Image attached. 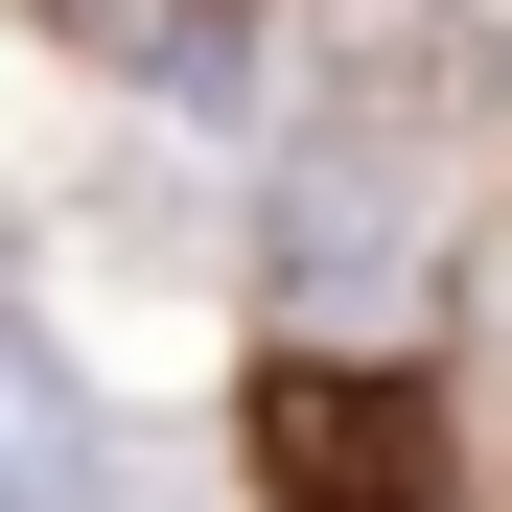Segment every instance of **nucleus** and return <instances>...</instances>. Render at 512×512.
I'll list each match as a JSON object with an SVG mask.
<instances>
[{"mask_svg":"<svg viewBox=\"0 0 512 512\" xmlns=\"http://www.w3.org/2000/svg\"><path fill=\"white\" fill-rule=\"evenodd\" d=\"M256 466H280V512H443V396L396 350H280L256 373Z\"/></svg>","mask_w":512,"mask_h":512,"instance_id":"f257e3e1","label":"nucleus"},{"mask_svg":"<svg viewBox=\"0 0 512 512\" xmlns=\"http://www.w3.org/2000/svg\"><path fill=\"white\" fill-rule=\"evenodd\" d=\"M326 70H350V140H373V163H396V140H466V117L512 94V0H373Z\"/></svg>","mask_w":512,"mask_h":512,"instance_id":"f03ea898","label":"nucleus"},{"mask_svg":"<svg viewBox=\"0 0 512 512\" xmlns=\"http://www.w3.org/2000/svg\"><path fill=\"white\" fill-rule=\"evenodd\" d=\"M280 303H303V350L396 303V163H373V140H350V187H326V163L280 187Z\"/></svg>","mask_w":512,"mask_h":512,"instance_id":"7ed1b4c3","label":"nucleus"},{"mask_svg":"<svg viewBox=\"0 0 512 512\" xmlns=\"http://www.w3.org/2000/svg\"><path fill=\"white\" fill-rule=\"evenodd\" d=\"M0 512H94V419L47 396V350L0 326Z\"/></svg>","mask_w":512,"mask_h":512,"instance_id":"20e7f679","label":"nucleus"}]
</instances>
